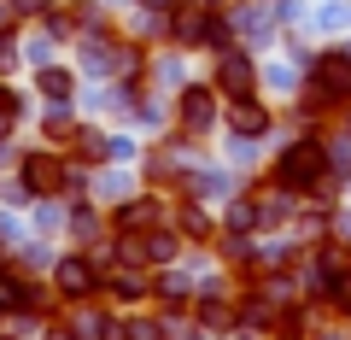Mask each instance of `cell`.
Instances as JSON below:
<instances>
[{
    "instance_id": "obj_1",
    "label": "cell",
    "mask_w": 351,
    "mask_h": 340,
    "mask_svg": "<svg viewBox=\"0 0 351 340\" xmlns=\"http://www.w3.org/2000/svg\"><path fill=\"white\" fill-rule=\"evenodd\" d=\"M316 177H322V147H311V141L281 159V182L287 188H316Z\"/></svg>"
},
{
    "instance_id": "obj_2",
    "label": "cell",
    "mask_w": 351,
    "mask_h": 340,
    "mask_svg": "<svg viewBox=\"0 0 351 340\" xmlns=\"http://www.w3.org/2000/svg\"><path fill=\"white\" fill-rule=\"evenodd\" d=\"M316 89H322V100H351V59L328 53V59L316 65Z\"/></svg>"
},
{
    "instance_id": "obj_3",
    "label": "cell",
    "mask_w": 351,
    "mask_h": 340,
    "mask_svg": "<svg viewBox=\"0 0 351 340\" xmlns=\"http://www.w3.org/2000/svg\"><path fill=\"white\" fill-rule=\"evenodd\" d=\"M24 188H36V194L64 188V164H59V159H29V164H24Z\"/></svg>"
},
{
    "instance_id": "obj_4",
    "label": "cell",
    "mask_w": 351,
    "mask_h": 340,
    "mask_svg": "<svg viewBox=\"0 0 351 340\" xmlns=\"http://www.w3.org/2000/svg\"><path fill=\"white\" fill-rule=\"evenodd\" d=\"M59 288H64V293H88V288H94L88 258H64V264H59Z\"/></svg>"
},
{
    "instance_id": "obj_5",
    "label": "cell",
    "mask_w": 351,
    "mask_h": 340,
    "mask_svg": "<svg viewBox=\"0 0 351 340\" xmlns=\"http://www.w3.org/2000/svg\"><path fill=\"white\" fill-rule=\"evenodd\" d=\"M223 89L228 94H252V59L228 53V59H223Z\"/></svg>"
},
{
    "instance_id": "obj_6",
    "label": "cell",
    "mask_w": 351,
    "mask_h": 340,
    "mask_svg": "<svg viewBox=\"0 0 351 340\" xmlns=\"http://www.w3.org/2000/svg\"><path fill=\"white\" fill-rule=\"evenodd\" d=\"M182 124H188V129H205V124H211V94L193 89L188 100H182Z\"/></svg>"
},
{
    "instance_id": "obj_7",
    "label": "cell",
    "mask_w": 351,
    "mask_h": 340,
    "mask_svg": "<svg viewBox=\"0 0 351 340\" xmlns=\"http://www.w3.org/2000/svg\"><path fill=\"white\" fill-rule=\"evenodd\" d=\"M234 124H240V129H246V135H258V129H263V124H269V117H263V112H258V106H240V112H234Z\"/></svg>"
},
{
    "instance_id": "obj_8",
    "label": "cell",
    "mask_w": 351,
    "mask_h": 340,
    "mask_svg": "<svg viewBox=\"0 0 351 340\" xmlns=\"http://www.w3.org/2000/svg\"><path fill=\"white\" fill-rule=\"evenodd\" d=\"M12 117H18V94H12V89H0V135L12 129Z\"/></svg>"
},
{
    "instance_id": "obj_9",
    "label": "cell",
    "mask_w": 351,
    "mask_h": 340,
    "mask_svg": "<svg viewBox=\"0 0 351 340\" xmlns=\"http://www.w3.org/2000/svg\"><path fill=\"white\" fill-rule=\"evenodd\" d=\"M41 89H47V94H71V76H64V71H41Z\"/></svg>"
},
{
    "instance_id": "obj_10",
    "label": "cell",
    "mask_w": 351,
    "mask_h": 340,
    "mask_svg": "<svg viewBox=\"0 0 351 340\" xmlns=\"http://www.w3.org/2000/svg\"><path fill=\"white\" fill-rule=\"evenodd\" d=\"M6 6H12V12H36L41 0H6Z\"/></svg>"
}]
</instances>
